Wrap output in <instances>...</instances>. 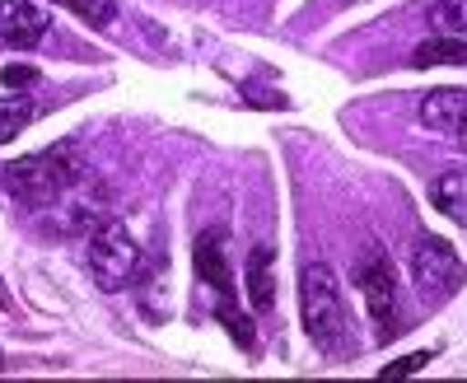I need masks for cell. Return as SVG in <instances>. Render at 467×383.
<instances>
[{"instance_id":"2","label":"cell","mask_w":467,"mask_h":383,"mask_svg":"<svg viewBox=\"0 0 467 383\" xmlns=\"http://www.w3.org/2000/svg\"><path fill=\"white\" fill-rule=\"evenodd\" d=\"M299 323L308 332V341L341 360L356 351V341H350V309H346V295L332 276V266L323 262H308L304 272H299Z\"/></svg>"},{"instance_id":"10","label":"cell","mask_w":467,"mask_h":383,"mask_svg":"<svg viewBox=\"0 0 467 383\" xmlns=\"http://www.w3.org/2000/svg\"><path fill=\"white\" fill-rule=\"evenodd\" d=\"M411 66H467V37L435 33L411 52Z\"/></svg>"},{"instance_id":"9","label":"cell","mask_w":467,"mask_h":383,"mask_svg":"<svg viewBox=\"0 0 467 383\" xmlns=\"http://www.w3.org/2000/svg\"><path fill=\"white\" fill-rule=\"evenodd\" d=\"M271 262H276V253H271L266 243H257V248L248 253L244 281H248V304H253L257 314H266L271 304H276V276H271Z\"/></svg>"},{"instance_id":"12","label":"cell","mask_w":467,"mask_h":383,"mask_svg":"<svg viewBox=\"0 0 467 383\" xmlns=\"http://www.w3.org/2000/svg\"><path fill=\"white\" fill-rule=\"evenodd\" d=\"M33 122V103L28 98H0V145L15 140Z\"/></svg>"},{"instance_id":"6","label":"cell","mask_w":467,"mask_h":383,"mask_svg":"<svg viewBox=\"0 0 467 383\" xmlns=\"http://www.w3.org/2000/svg\"><path fill=\"white\" fill-rule=\"evenodd\" d=\"M43 37H47V19L37 15L33 0H0V43L15 52H28Z\"/></svg>"},{"instance_id":"3","label":"cell","mask_w":467,"mask_h":383,"mask_svg":"<svg viewBox=\"0 0 467 383\" xmlns=\"http://www.w3.org/2000/svg\"><path fill=\"white\" fill-rule=\"evenodd\" d=\"M136 262H140V248L127 234V224L122 220H99L94 234H89V276H94V285L108 290V295L127 290L131 276H136Z\"/></svg>"},{"instance_id":"5","label":"cell","mask_w":467,"mask_h":383,"mask_svg":"<svg viewBox=\"0 0 467 383\" xmlns=\"http://www.w3.org/2000/svg\"><path fill=\"white\" fill-rule=\"evenodd\" d=\"M356 281H360V295H365L369 314H374V323H379V341H393V336L402 332V323H398V276H393V262H388V253H369V257L360 262Z\"/></svg>"},{"instance_id":"17","label":"cell","mask_w":467,"mask_h":383,"mask_svg":"<svg viewBox=\"0 0 467 383\" xmlns=\"http://www.w3.org/2000/svg\"><path fill=\"white\" fill-rule=\"evenodd\" d=\"M37 80H43V70H37V66H5V70H0V85H5V89H33Z\"/></svg>"},{"instance_id":"18","label":"cell","mask_w":467,"mask_h":383,"mask_svg":"<svg viewBox=\"0 0 467 383\" xmlns=\"http://www.w3.org/2000/svg\"><path fill=\"white\" fill-rule=\"evenodd\" d=\"M0 309H10V295H5V281H0Z\"/></svg>"},{"instance_id":"13","label":"cell","mask_w":467,"mask_h":383,"mask_svg":"<svg viewBox=\"0 0 467 383\" xmlns=\"http://www.w3.org/2000/svg\"><path fill=\"white\" fill-rule=\"evenodd\" d=\"M57 5H66L75 19H85L89 28H108L112 15H117V0H57Z\"/></svg>"},{"instance_id":"1","label":"cell","mask_w":467,"mask_h":383,"mask_svg":"<svg viewBox=\"0 0 467 383\" xmlns=\"http://www.w3.org/2000/svg\"><path fill=\"white\" fill-rule=\"evenodd\" d=\"M5 178L10 197H19L24 206L43 211V206H57L70 187H85V155L75 140H57L52 150H37V155H24L15 164L0 169Z\"/></svg>"},{"instance_id":"8","label":"cell","mask_w":467,"mask_h":383,"mask_svg":"<svg viewBox=\"0 0 467 383\" xmlns=\"http://www.w3.org/2000/svg\"><path fill=\"white\" fill-rule=\"evenodd\" d=\"M192 262H197V276H202L215 295H229V290H234L229 262H224V229H206V234H197Z\"/></svg>"},{"instance_id":"4","label":"cell","mask_w":467,"mask_h":383,"mask_svg":"<svg viewBox=\"0 0 467 383\" xmlns=\"http://www.w3.org/2000/svg\"><path fill=\"white\" fill-rule=\"evenodd\" d=\"M411 281L425 304H444L467 285V266L444 239H416L411 248Z\"/></svg>"},{"instance_id":"11","label":"cell","mask_w":467,"mask_h":383,"mask_svg":"<svg viewBox=\"0 0 467 383\" xmlns=\"http://www.w3.org/2000/svg\"><path fill=\"white\" fill-rule=\"evenodd\" d=\"M431 24H435V33L467 37V0H435V5H431Z\"/></svg>"},{"instance_id":"7","label":"cell","mask_w":467,"mask_h":383,"mask_svg":"<svg viewBox=\"0 0 467 383\" xmlns=\"http://www.w3.org/2000/svg\"><path fill=\"white\" fill-rule=\"evenodd\" d=\"M420 127L467 140V89H435L420 98Z\"/></svg>"},{"instance_id":"16","label":"cell","mask_w":467,"mask_h":383,"mask_svg":"<svg viewBox=\"0 0 467 383\" xmlns=\"http://www.w3.org/2000/svg\"><path fill=\"white\" fill-rule=\"evenodd\" d=\"M431 360H435V351H411V356H402L398 365H383V369H379V378H407V374L425 369Z\"/></svg>"},{"instance_id":"14","label":"cell","mask_w":467,"mask_h":383,"mask_svg":"<svg viewBox=\"0 0 467 383\" xmlns=\"http://www.w3.org/2000/svg\"><path fill=\"white\" fill-rule=\"evenodd\" d=\"M220 323H224V332L239 341L244 351H257V332H253L248 314H239V309H229V304H220Z\"/></svg>"},{"instance_id":"15","label":"cell","mask_w":467,"mask_h":383,"mask_svg":"<svg viewBox=\"0 0 467 383\" xmlns=\"http://www.w3.org/2000/svg\"><path fill=\"white\" fill-rule=\"evenodd\" d=\"M435 206L444 211V215H458V206H462V182H458V173H444L440 182H435Z\"/></svg>"}]
</instances>
